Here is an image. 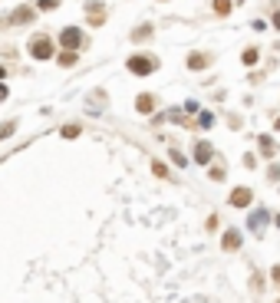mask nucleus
Masks as SVG:
<instances>
[{
	"label": "nucleus",
	"instance_id": "f257e3e1",
	"mask_svg": "<svg viewBox=\"0 0 280 303\" xmlns=\"http://www.w3.org/2000/svg\"><path fill=\"white\" fill-rule=\"evenodd\" d=\"M30 56L33 60H50V56H53V43H50V36H33L30 40Z\"/></svg>",
	"mask_w": 280,
	"mask_h": 303
},
{
	"label": "nucleus",
	"instance_id": "f03ea898",
	"mask_svg": "<svg viewBox=\"0 0 280 303\" xmlns=\"http://www.w3.org/2000/svg\"><path fill=\"white\" fill-rule=\"evenodd\" d=\"M128 72H136V76H148V72H155V60L152 56H128Z\"/></svg>",
	"mask_w": 280,
	"mask_h": 303
},
{
	"label": "nucleus",
	"instance_id": "7ed1b4c3",
	"mask_svg": "<svg viewBox=\"0 0 280 303\" xmlns=\"http://www.w3.org/2000/svg\"><path fill=\"white\" fill-rule=\"evenodd\" d=\"M60 43H63V50H80L82 46V30H80V26H63Z\"/></svg>",
	"mask_w": 280,
	"mask_h": 303
},
{
	"label": "nucleus",
	"instance_id": "20e7f679",
	"mask_svg": "<svg viewBox=\"0 0 280 303\" xmlns=\"http://www.w3.org/2000/svg\"><path fill=\"white\" fill-rule=\"evenodd\" d=\"M86 20L92 26H102L106 24V7L102 4H86Z\"/></svg>",
	"mask_w": 280,
	"mask_h": 303
},
{
	"label": "nucleus",
	"instance_id": "39448f33",
	"mask_svg": "<svg viewBox=\"0 0 280 303\" xmlns=\"http://www.w3.org/2000/svg\"><path fill=\"white\" fill-rule=\"evenodd\" d=\"M267 218H270V214H267V208H254V214H250V231H254V234H260V231H264V224H267Z\"/></svg>",
	"mask_w": 280,
	"mask_h": 303
},
{
	"label": "nucleus",
	"instance_id": "423d86ee",
	"mask_svg": "<svg viewBox=\"0 0 280 303\" xmlns=\"http://www.w3.org/2000/svg\"><path fill=\"white\" fill-rule=\"evenodd\" d=\"M250 198H254L250 188H234V192H231V204L234 208H250Z\"/></svg>",
	"mask_w": 280,
	"mask_h": 303
},
{
	"label": "nucleus",
	"instance_id": "0eeeda50",
	"mask_svg": "<svg viewBox=\"0 0 280 303\" xmlns=\"http://www.w3.org/2000/svg\"><path fill=\"white\" fill-rule=\"evenodd\" d=\"M211 158H214L211 142H198V145H194V162H198V165H204V162H211Z\"/></svg>",
	"mask_w": 280,
	"mask_h": 303
},
{
	"label": "nucleus",
	"instance_id": "6e6552de",
	"mask_svg": "<svg viewBox=\"0 0 280 303\" xmlns=\"http://www.w3.org/2000/svg\"><path fill=\"white\" fill-rule=\"evenodd\" d=\"M221 248H224V250H238V248H240V231H238V228H231V231H224Z\"/></svg>",
	"mask_w": 280,
	"mask_h": 303
},
{
	"label": "nucleus",
	"instance_id": "1a4fd4ad",
	"mask_svg": "<svg viewBox=\"0 0 280 303\" xmlns=\"http://www.w3.org/2000/svg\"><path fill=\"white\" fill-rule=\"evenodd\" d=\"M33 20V10L30 7H16L14 14H10V24H30Z\"/></svg>",
	"mask_w": 280,
	"mask_h": 303
},
{
	"label": "nucleus",
	"instance_id": "9d476101",
	"mask_svg": "<svg viewBox=\"0 0 280 303\" xmlns=\"http://www.w3.org/2000/svg\"><path fill=\"white\" fill-rule=\"evenodd\" d=\"M204 66H208V56H204V53H192V56H188V70L198 72V70H204Z\"/></svg>",
	"mask_w": 280,
	"mask_h": 303
},
{
	"label": "nucleus",
	"instance_id": "9b49d317",
	"mask_svg": "<svg viewBox=\"0 0 280 303\" xmlns=\"http://www.w3.org/2000/svg\"><path fill=\"white\" fill-rule=\"evenodd\" d=\"M148 36H152V24H142V26H136V30H132V40H136V43L148 40Z\"/></svg>",
	"mask_w": 280,
	"mask_h": 303
},
{
	"label": "nucleus",
	"instance_id": "f8f14e48",
	"mask_svg": "<svg viewBox=\"0 0 280 303\" xmlns=\"http://www.w3.org/2000/svg\"><path fill=\"white\" fill-rule=\"evenodd\" d=\"M136 109H138V112H152V109H155V99H152V96H138V99H136Z\"/></svg>",
	"mask_w": 280,
	"mask_h": 303
},
{
	"label": "nucleus",
	"instance_id": "ddd939ff",
	"mask_svg": "<svg viewBox=\"0 0 280 303\" xmlns=\"http://www.w3.org/2000/svg\"><path fill=\"white\" fill-rule=\"evenodd\" d=\"M56 63H60V66H72V63H76V50H63V53L56 56Z\"/></svg>",
	"mask_w": 280,
	"mask_h": 303
},
{
	"label": "nucleus",
	"instance_id": "4468645a",
	"mask_svg": "<svg viewBox=\"0 0 280 303\" xmlns=\"http://www.w3.org/2000/svg\"><path fill=\"white\" fill-rule=\"evenodd\" d=\"M231 7H234V0H214V14L218 16H228V14H231Z\"/></svg>",
	"mask_w": 280,
	"mask_h": 303
},
{
	"label": "nucleus",
	"instance_id": "2eb2a0df",
	"mask_svg": "<svg viewBox=\"0 0 280 303\" xmlns=\"http://www.w3.org/2000/svg\"><path fill=\"white\" fill-rule=\"evenodd\" d=\"M257 145H260V152H264L267 158L274 155V138H270V136H260V138H257Z\"/></svg>",
	"mask_w": 280,
	"mask_h": 303
},
{
	"label": "nucleus",
	"instance_id": "dca6fc26",
	"mask_svg": "<svg viewBox=\"0 0 280 303\" xmlns=\"http://www.w3.org/2000/svg\"><path fill=\"white\" fill-rule=\"evenodd\" d=\"M240 60H244V66H254L257 60H260V53H257L254 46H250V50H244V56H240Z\"/></svg>",
	"mask_w": 280,
	"mask_h": 303
},
{
	"label": "nucleus",
	"instance_id": "f3484780",
	"mask_svg": "<svg viewBox=\"0 0 280 303\" xmlns=\"http://www.w3.org/2000/svg\"><path fill=\"white\" fill-rule=\"evenodd\" d=\"M198 122H201V128H211V126H214V116H211V112H201Z\"/></svg>",
	"mask_w": 280,
	"mask_h": 303
},
{
	"label": "nucleus",
	"instance_id": "a211bd4d",
	"mask_svg": "<svg viewBox=\"0 0 280 303\" xmlns=\"http://www.w3.org/2000/svg\"><path fill=\"white\" fill-rule=\"evenodd\" d=\"M14 128H16V122H4V126H0V138L14 136Z\"/></svg>",
	"mask_w": 280,
	"mask_h": 303
},
{
	"label": "nucleus",
	"instance_id": "6ab92c4d",
	"mask_svg": "<svg viewBox=\"0 0 280 303\" xmlns=\"http://www.w3.org/2000/svg\"><path fill=\"white\" fill-rule=\"evenodd\" d=\"M80 136V126H63V138H76Z\"/></svg>",
	"mask_w": 280,
	"mask_h": 303
},
{
	"label": "nucleus",
	"instance_id": "aec40b11",
	"mask_svg": "<svg viewBox=\"0 0 280 303\" xmlns=\"http://www.w3.org/2000/svg\"><path fill=\"white\" fill-rule=\"evenodd\" d=\"M152 172H155V175H158V178H168V168L162 165V162H152Z\"/></svg>",
	"mask_w": 280,
	"mask_h": 303
},
{
	"label": "nucleus",
	"instance_id": "412c9836",
	"mask_svg": "<svg viewBox=\"0 0 280 303\" xmlns=\"http://www.w3.org/2000/svg\"><path fill=\"white\" fill-rule=\"evenodd\" d=\"M224 175H228V172H224V168L221 165H214V168H211V178H214V182H221V178Z\"/></svg>",
	"mask_w": 280,
	"mask_h": 303
},
{
	"label": "nucleus",
	"instance_id": "4be33fe9",
	"mask_svg": "<svg viewBox=\"0 0 280 303\" xmlns=\"http://www.w3.org/2000/svg\"><path fill=\"white\" fill-rule=\"evenodd\" d=\"M56 7V0H40V10H53Z\"/></svg>",
	"mask_w": 280,
	"mask_h": 303
},
{
	"label": "nucleus",
	"instance_id": "5701e85b",
	"mask_svg": "<svg viewBox=\"0 0 280 303\" xmlns=\"http://www.w3.org/2000/svg\"><path fill=\"white\" fill-rule=\"evenodd\" d=\"M270 277H274V284H277V287H280V264H277V267H274V270H270Z\"/></svg>",
	"mask_w": 280,
	"mask_h": 303
},
{
	"label": "nucleus",
	"instance_id": "b1692460",
	"mask_svg": "<svg viewBox=\"0 0 280 303\" xmlns=\"http://www.w3.org/2000/svg\"><path fill=\"white\" fill-rule=\"evenodd\" d=\"M7 99V86H4V80H0V102Z\"/></svg>",
	"mask_w": 280,
	"mask_h": 303
},
{
	"label": "nucleus",
	"instance_id": "393cba45",
	"mask_svg": "<svg viewBox=\"0 0 280 303\" xmlns=\"http://www.w3.org/2000/svg\"><path fill=\"white\" fill-rule=\"evenodd\" d=\"M274 26H277V30H280V14H274Z\"/></svg>",
	"mask_w": 280,
	"mask_h": 303
},
{
	"label": "nucleus",
	"instance_id": "a878e982",
	"mask_svg": "<svg viewBox=\"0 0 280 303\" xmlns=\"http://www.w3.org/2000/svg\"><path fill=\"white\" fill-rule=\"evenodd\" d=\"M4 76H7V66H0V80H4Z\"/></svg>",
	"mask_w": 280,
	"mask_h": 303
},
{
	"label": "nucleus",
	"instance_id": "bb28decb",
	"mask_svg": "<svg viewBox=\"0 0 280 303\" xmlns=\"http://www.w3.org/2000/svg\"><path fill=\"white\" fill-rule=\"evenodd\" d=\"M277 228H280V214H277Z\"/></svg>",
	"mask_w": 280,
	"mask_h": 303
},
{
	"label": "nucleus",
	"instance_id": "cd10ccee",
	"mask_svg": "<svg viewBox=\"0 0 280 303\" xmlns=\"http://www.w3.org/2000/svg\"><path fill=\"white\" fill-rule=\"evenodd\" d=\"M277 303H280V300H277Z\"/></svg>",
	"mask_w": 280,
	"mask_h": 303
}]
</instances>
